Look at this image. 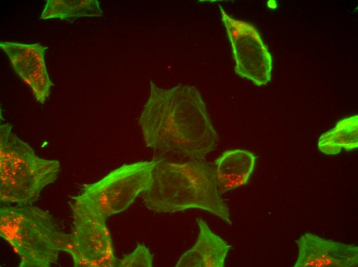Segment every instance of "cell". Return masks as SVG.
<instances>
[{
	"label": "cell",
	"instance_id": "obj_1",
	"mask_svg": "<svg viewBox=\"0 0 358 267\" xmlns=\"http://www.w3.org/2000/svg\"><path fill=\"white\" fill-rule=\"evenodd\" d=\"M139 124L147 147L191 160H202L218 141L201 93L189 85L164 89L151 80Z\"/></svg>",
	"mask_w": 358,
	"mask_h": 267
},
{
	"label": "cell",
	"instance_id": "obj_2",
	"mask_svg": "<svg viewBox=\"0 0 358 267\" xmlns=\"http://www.w3.org/2000/svg\"><path fill=\"white\" fill-rule=\"evenodd\" d=\"M151 180L141 194L144 204L159 213L200 209L231 225L229 209L219 195L213 167L201 160L155 159Z\"/></svg>",
	"mask_w": 358,
	"mask_h": 267
},
{
	"label": "cell",
	"instance_id": "obj_3",
	"mask_svg": "<svg viewBox=\"0 0 358 267\" xmlns=\"http://www.w3.org/2000/svg\"><path fill=\"white\" fill-rule=\"evenodd\" d=\"M0 235L19 257L20 267H49L68 244V234L52 216L31 204H1Z\"/></svg>",
	"mask_w": 358,
	"mask_h": 267
},
{
	"label": "cell",
	"instance_id": "obj_4",
	"mask_svg": "<svg viewBox=\"0 0 358 267\" xmlns=\"http://www.w3.org/2000/svg\"><path fill=\"white\" fill-rule=\"evenodd\" d=\"M12 127L9 123L0 126L1 204H31L57 179L60 164L37 156Z\"/></svg>",
	"mask_w": 358,
	"mask_h": 267
},
{
	"label": "cell",
	"instance_id": "obj_5",
	"mask_svg": "<svg viewBox=\"0 0 358 267\" xmlns=\"http://www.w3.org/2000/svg\"><path fill=\"white\" fill-rule=\"evenodd\" d=\"M155 162L154 159L123 164L100 180L84 185L73 200L105 219L120 213L147 189Z\"/></svg>",
	"mask_w": 358,
	"mask_h": 267
},
{
	"label": "cell",
	"instance_id": "obj_6",
	"mask_svg": "<svg viewBox=\"0 0 358 267\" xmlns=\"http://www.w3.org/2000/svg\"><path fill=\"white\" fill-rule=\"evenodd\" d=\"M71 231L66 253L75 267H114L117 259L106 219L73 200Z\"/></svg>",
	"mask_w": 358,
	"mask_h": 267
},
{
	"label": "cell",
	"instance_id": "obj_7",
	"mask_svg": "<svg viewBox=\"0 0 358 267\" xmlns=\"http://www.w3.org/2000/svg\"><path fill=\"white\" fill-rule=\"evenodd\" d=\"M236 61V73L261 86L271 80L272 58L259 32L252 24L228 15L219 5Z\"/></svg>",
	"mask_w": 358,
	"mask_h": 267
},
{
	"label": "cell",
	"instance_id": "obj_8",
	"mask_svg": "<svg viewBox=\"0 0 358 267\" xmlns=\"http://www.w3.org/2000/svg\"><path fill=\"white\" fill-rule=\"evenodd\" d=\"M0 47L8 56L15 72L30 87L37 101L44 104L53 85L45 63L47 47L39 43L10 42H1Z\"/></svg>",
	"mask_w": 358,
	"mask_h": 267
},
{
	"label": "cell",
	"instance_id": "obj_9",
	"mask_svg": "<svg viewBox=\"0 0 358 267\" xmlns=\"http://www.w3.org/2000/svg\"><path fill=\"white\" fill-rule=\"evenodd\" d=\"M298 255L294 267H357L358 247L323 238L311 233L296 241Z\"/></svg>",
	"mask_w": 358,
	"mask_h": 267
},
{
	"label": "cell",
	"instance_id": "obj_10",
	"mask_svg": "<svg viewBox=\"0 0 358 267\" xmlns=\"http://www.w3.org/2000/svg\"><path fill=\"white\" fill-rule=\"evenodd\" d=\"M199 232L194 245L180 258L176 267H223L232 246L209 228L202 218L197 219Z\"/></svg>",
	"mask_w": 358,
	"mask_h": 267
},
{
	"label": "cell",
	"instance_id": "obj_11",
	"mask_svg": "<svg viewBox=\"0 0 358 267\" xmlns=\"http://www.w3.org/2000/svg\"><path fill=\"white\" fill-rule=\"evenodd\" d=\"M256 159L253 152L241 149L227 150L218 157L213 169L219 195L246 184Z\"/></svg>",
	"mask_w": 358,
	"mask_h": 267
},
{
	"label": "cell",
	"instance_id": "obj_12",
	"mask_svg": "<svg viewBox=\"0 0 358 267\" xmlns=\"http://www.w3.org/2000/svg\"><path fill=\"white\" fill-rule=\"evenodd\" d=\"M319 149L326 155H336L344 148L350 151L358 147V116L337 122L335 126L323 134L318 142Z\"/></svg>",
	"mask_w": 358,
	"mask_h": 267
},
{
	"label": "cell",
	"instance_id": "obj_13",
	"mask_svg": "<svg viewBox=\"0 0 358 267\" xmlns=\"http://www.w3.org/2000/svg\"><path fill=\"white\" fill-rule=\"evenodd\" d=\"M97 0H48L40 16L42 20L101 16Z\"/></svg>",
	"mask_w": 358,
	"mask_h": 267
},
{
	"label": "cell",
	"instance_id": "obj_14",
	"mask_svg": "<svg viewBox=\"0 0 358 267\" xmlns=\"http://www.w3.org/2000/svg\"><path fill=\"white\" fill-rule=\"evenodd\" d=\"M153 255L142 243H138L132 253L124 255L120 259H117L118 267H152Z\"/></svg>",
	"mask_w": 358,
	"mask_h": 267
},
{
	"label": "cell",
	"instance_id": "obj_15",
	"mask_svg": "<svg viewBox=\"0 0 358 267\" xmlns=\"http://www.w3.org/2000/svg\"><path fill=\"white\" fill-rule=\"evenodd\" d=\"M267 6L269 8L275 9L277 5L275 1H269L267 3Z\"/></svg>",
	"mask_w": 358,
	"mask_h": 267
}]
</instances>
